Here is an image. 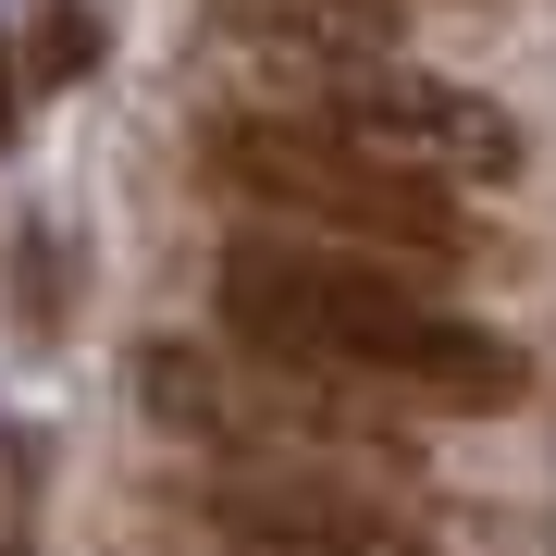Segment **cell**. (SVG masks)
<instances>
[{
    "mask_svg": "<svg viewBox=\"0 0 556 556\" xmlns=\"http://www.w3.org/2000/svg\"><path fill=\"white\" fill-rule=\"evenodd\" d=\"M211 309L248 346L321 358V371L420 396V408H519L532 396V358L495 321L433 309L408 273H383V248H346V236H298V223L285 236H236L211 273Z\"/></svg>",
    "mask_w": 556,
    "mask_h": 556,
    "instance_id": "cell-1",
    "label": "cell"
},
{
    "mask_svg": "<svg viewBox=\"0 0 556 556\" xmlns=\"http://www.w3.org/2000/svg\"><path fill=\"white\" fill-rule=\"evenodd\" d=\"M199 174L260 223H298V236H346L383 260H470V199L457 174L371 149L334 112H223L199 137Z\"/></svg>",
    "mask_w": 556,
    "mask_h": 556,
    "instance_id": "cell-2",
    "label": "cell"
},
{
    "mask_svg": "<svg viewBox=\"0 0 556 556\" xmlns=\"http://www.w3.org/2000/svg\"><path fill=\"white\" fill-rule=\"evenodd\" d=\"M137 408L161 433L211 445V457H285V470H383L408 433L383 408V383H346L321 358L285 346H137Z\"/></svg>",
    "mask_w": 556,
    "mask_h": 556,
    "instance_id": "cell-3",
    "label": "cell"
},
{
    "mask_svg": "<svg viewBox=\"0 0 556 556\" xmlns=\"http://www.w3.org/2000/svg\"><path fill=\"white\" fill-rule=\"evenodd\" d=\"M321 75H309V112H334L358 124L371 149H396L420 161V174H482V186H507L519 161V112L507 100H482V87H457V75H420V62L396 50H309Z\"/></svg>",
    "mask_w": 556,
    "mask_h": 556,
    "instance_id": "cell-4",
    "label": "cell"
},
{
    "mask_svg": "<svg viewBox=\"0 0 556 556\" xmlns=\"http://www.w3.org/2000/svg\"><path fill=\"white\" fill-rule=\"evenodd\" d=\"M186 532H199V556H433L346 470H285V457H223L186 495Z\"/></svg>",
    "mask_w": 556,
    "mask_h": 556,
    "instance_id": "cell-5",
    "label": "cell"
},
{
    "mask_svg": "<svg viewBox=\"0 0 556 556\" xmlns=\"http://www.w3.org/2000/svg\"><path fill=\"white\" fill-rule=\"evenodd\" d=\"M211 13L260 50H383L396 38V0H211Z\"/></svg>",
    "mask_w": 556,
    "mask_h": 556,
    "instance_id": "cell-6",
    "label": "cell"
},
{
    "mask_svg": "<svg viewBox=\"0 0 556 556\" xmlns=\"http://www.w3.org/2000/svg\"><path fill=\"white\" fill-rule=\"evenodd\" d=\"M38 532H50V433L0 420V556H38Z\"/></svg>",
    "mask_w": 556,
    "mask_h": 556,
    "instance_id": "cell-7",
    "label": "cell"
},
{
    "mask_svg": "<svg viewBox=\"0 0 556 556\" xmlns=\"http://www.w3.org/2000/svg\"><path fill=\"white\" fill-rule=\"evenodd\" d=\"M25 75H38V87L100 75V13H87V0H38V25H25Z\"/></svg>",
    "mask_w": 556,
    "mask_h": 556,
    "instance_id": "cell-8",
    "label": "cell"
},
{
    "mask_svg": "<svg viewBox=\"0 0 556 556\" xmlns=\"http://www.w3.org/2000/svg\"><path fill=\"white\" fill-rule=\"evenodd\" d=\"M62 298H75V248H62V236H38V248H25V321L50 334V321H62Z\"/></svg>",
    "mask_w": 556,
    "mask_h": 556,
    "instance_id": "cell-9",
    "label": "cell"
},
{
    "mask_svg": "<svg viewBox=\"0 0 556 556\" xmlns=\"http://www.w3.org/2000/svg\"><path fill=\"white\" fill-rule=\"evenodd\" d=\"M13 137H25V50L0 38V149H13Z\"/></svg>",
    "mask_w": 556,
    "mask_h": 556,
    "instance_id": "cell-10",
    "label": "cell"
}]
</instances>
